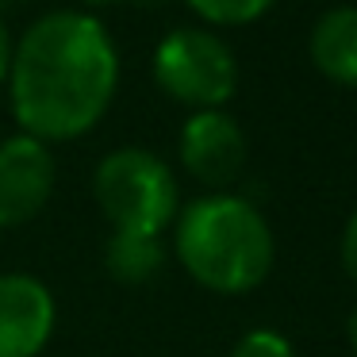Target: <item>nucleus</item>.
I'll use <instances>...</instances> for the list:
<instances>
[{
	"mask_svg": "<svg viewBox=\"0 0 357 357\" xmlns=\"http://www.w3.org/2000/svg\"><path fill=\"white\" fill-rule=\"evenodd\" d=\"M119 89V50L89 12L58 8L31 24L12 47L8 96L20 135L70 142L89 135Z\"/></svg>",
	"mask_w": 357,
	"mask_h": 357,
	"instance_id": "obj_1",
	"label": "nucleus"
},
{
	"mask_svg": "<svg viewBox=\"0 0 357 357\" xmlns=\"http://www.w3.org/2000/svg\"><path fill=\"white\" fill-rule=\"evenodd\" d=\"M173 254L200 288L215 296H246L273 273L277 242L246 196L208 192L177 211Z\"/></svg>",
	"mask_w": 357,
	"mask_h": 357,
	"instance_id": "obj_2",
	"label": "nucleus"
},
{
	"mask_svg": "<svg viewBox=\"0 0 357 357\" xmlns=\"http://www.w3.org/2000/svg\"><path fill=\"white\" fill-rule=\"evenodd\" d=\"M93 196L112 231L162 234L181 211L173 169L146 146H119L100 158L93 173Z\"/></svg>",
	"mask_w": 357,
	"mask_h": 357,
	"instance_id": "obj_3",
	"label": "nucleus"
},
{
	"mask_svg": "<svg viewBox=\"0 0 357 357\" xmlns=\"http://www.w3.org/2000/svg\"><path fill=\"white\" fill-rule=\"evenodd\" d=\"M154 81L188 112H211L238 93V62L211 27H177L154 47Z\"/></svg>",
	"mask_w": 357,
	"mask_h": 357,
	"instance_id": "obj_4",
	"label": "nucleus"
},
{
	"mask_svg": "<svg viewBox=\"0 0 357 357\" xmlns=\"http://www.w3.org/2000/svg\"><path fill=\"white\" fill-rule=\"evenodd\" d=\"M177 154L192 181H200L211 192H227L246 169L250 142L238 119L227 116L223 108H211V112H192L185 119Z\"/></svg>",
	"mask_w": 357,
	"mask_h": 357,
	"instance_id": "obj_5",
	"label": "nucleus"
},
{
	"mask_svg": "<svg viewBox=\"0 0 357 357\" xmlns=\"http://www.w3.org/2000/svg\"><path fill=\"white\" fill-rule=\"evenodd\" d=\"M54 154L31 135L0 142V231L31 223L54 196Z\"/></svg>",
	"mask_w": 357,
	"mask_h": 357,
	"instance_id": "obj_6",
	"label": "nucleus"
},
{
	"mask_svg": "<svg viewBox=\"0 0 357 357\" xmlns=\"http://www.w3.org/2000/svg\"><path fill=\"white\" fill-rule=\"evenodd\" d=\"M58 323L50 288L31 273H0V357H39Z\"/></svg>",
	"mask_w": 357,
	"mask_h": 357,
	"instance_id": "obj_7",
	"label": "nucleus"
},
{
	"mask_svg": "<svg viewBox=\"0 0 357 357\" xmlns=\"http://www.w3.org/2000/svg\"><path fill=\"white\" fill-rule=\"evenodd\" d=\"M307 54L326 81L357 89V4H338L315 20Z\"/></svg>",
	"mask_w": 357,
	"mask_h": 357,
	"instance_id": "obj_8",
	"label": "nucleus"
},
{
	"mask_svg": "<svg viewBox=\"0 0 357 357\" xmlns=\"http://www.w3.org/2000/svg\"><path fill=\"white\" fill-rule=\"evenodd\" d=\"M104 269L119 284H150L165 269V246L162 234H131V231H112L108 250H104Z\"/></svg>",
	"mask_w": 357,
	"mask_h": 357,
	"instance_id": "obj_9",
	"label": "nucleus"
},
{
	"mask_svg": "<svg viewBox=\"0 0 357 357\" xmlns=\"http://www.w3.org/2000/svg\"><path fill=\"white\" fill-rule=\"evenodd\" d=\"M188 8L215 27H246L254 20H261L265 12H273L277 0H185Z\"/></svg>",
	"mask_w": 357,
	"mask_h": 357,
	"instance_id": "obj_10",
	"label": "nucleus"
},
{
	"mask_svg": "<svg viewBox=\"0 0 357 357\" xmlns=\"http://www.w3.org/2000/svg\"><path fill=\"white\" fill-rule=\"evenodd\" d=\"M227 357H296V349H292V342H288L280 331L254 326V331H246L238 342H234Z\"/></svg>",
	"mask_w": 357,
	"mask_h": 357,
	"instance_id": "obj_11",
	"label": "nucleus"
},
{
	"mask_svg": "<svg viewBox=\"0 0 357 357\" xmlns=\"http://www.w3.org/2000/svg\"><path fill=\"white\" fill-rule=\"evenodd\" d=\"M342 269H346V277L357 284V211L349 215L346 231H342Z\"/></svg>",
	"mask_w": 357,
	"mask_h": 357,
	"instance_id": "obj_12",
	"label": "nucleus"
},
{
	"mask_svg": "<svg viewBox=\"0 0 357 357\" xmlns=\"http://www.w3.org/2000/svg\"><path fill=\"white\" fill-rule=\"evenodd\" d=\"M8 66H12V39H8V27L0 20V85L8 81Z\"/></svg>",
	"mask_w": 357,
	"mask_h": 357,
	"instance_id": "obj_13",
	"label": "nucleus"
},
{
	"mask_svg": "<svg viewBox=\"0 0 357 357\" xmlns=\"http://www.w3.org/2000/svg\"><path fill=\"white\" fill-rule=\"evenodd\" d=\"M346 338H349V346H354V354H357V307H354V315H349V323H346Z\"/></svg>",
	"mask_w": 357,
	"mask_h": 357,
	"instance_id": "obj_14",
	"label": "nucleus"
},
{
	"mask_svg": "<svg viewBox=\"0 0 357 357\" xmlns=\"http://www.w3.org/2000/svg\"><path fill=\"white\" fill-rule=\"evenodd\" d=\"M85 4H100L104 8V4H119V0H85Z\"/></svg>",
	"mask_w": 357,
	"mask_h": 357,
	"instance_id": "obj_15",
	"label": "nucleus"
},
{
	"mask_svg": "<svg viewBox=\"0 0 357 357\" xmlns=\"http://www.w3.org/2000/svg\"><path fill=\"white\" fill-rule=\"evenodd\" d=\"M8 4H24V0H0V8H8Z\"/></svg>",
	"mask_w": 357,
	"mask_h": 357,
	"instance_id": "obj_16",
	"label": "nucleus"
}]
</instances>
